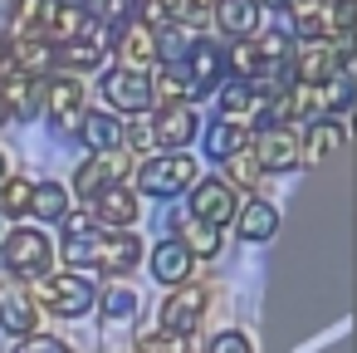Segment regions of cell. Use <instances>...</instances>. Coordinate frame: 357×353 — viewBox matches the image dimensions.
Returning <instances> with one entry per match:
<instances>
[{
    "instance_id": "cell-13",
    "label": "cell",
    "mask_w": 357,
    "mask_h": 353,
    "mask_svg": "<svg viewBox=\"0 0 357 353\" xmlns=\"http://www.w3.org/2000/svg\"><path fill=\"white\" fill-rule=\"evenodd\" d=\"M79 138H84L89 152H118V147H123V118L84 108V113H79Z\"/></svg>"
},
{
    "instance_id": "cell-26",
    "label": "cell",
    "mask_w": 357,
    "mask_h": 353,
    "mask_svg": "<svg viewBox=\"0 0 357 353\" xmlns=\"http://www.w3.org/2000/svg\"><path fill=\"white\" fill-rule=\"evenodd\" d=\"M191 45H196V30H186V25H172V20H167V25L157 30V59H162V64H181Z\"/></svg>"
},
{
    "instance_id": "cell-27",
    "label": "cell",
    "mask_w": 357,
    "mask_h": 353,
    "mask_svg": "<svg viewBox=\"0 0 357 353\" xmlns=\"http://www.w3.org/2000/svg\"><path fill=\"white\" fill-rule=\"evenodd\" d=\"M84 6V15L93 20V25H123V20H132V10H137V0H79Z\"/></svg>"
},
{
    "instance_id": "cell-37",
    "label": "cell",
    "mask_w": 357,
    "mask_h": 353,
    "mask_svg": "<svg viewBox=\"0 0 357 353\" xmlns=\"http://www.w3.org/2000/svg\"><path fill=\"white\" fill-rule=\"evenodd\" d=\"M15 353H69L59 338H45V333H30V338H20V348Z\"/></svg>"
},
{
    "instance_id": "cell-38",
    "label": "cell",
    "mask_w": 357,
    "mask_h": 353,
    "mask_svg": "<svg viewBox=\"0 0 357 353\" xmlns=\"http://www.w3.org/2000/svg\"><path fill=\"white\" fill-rule=\"evenodd\" d=\"M6 59H10V40L0 35V69H6Z\"/></svg>"
},
{
    "instance_id": "cell-39",
    "label": "cell",
    "mask_w": 357,
    "mask_h": 353,
    "mask_svg": "<svg viewBox=\"0 0 357 353\" xmlns=\"http://www.w3.org/2000/svg\"><path fill=\"white\" fill-rule=\"evenodd\" d=\"M10 123V108H6V99H0V128H6Z\"/></svg>"
},
{
    "instance_id": "cell-31",
    "label": "cell",
    "mask_w": 357,
    "mask_h": 353,
    "mask_svg": "<svg viewBox=\"0 0 357 353\" xmlns=\"http://www.w3.org/2000/svg\"><path fill=\"white\" fill-rule=\"evenodd\" d=\"M142 353H191V333H172V329H147L137 338Z\"/></svg>"
},
{
    "instance_id": "cell-2",
    "label": "cell",
    "mask_w": 357,
    "mask_h": 353,
    "mask_svg": "<svg viewBox=\"0 0 357 353\" xmlns=\"http://www.w3.org/2000/svg\"><path fill=\"white\" fill-rule=\"evenodd\" d=\"M50 260H54V245H50V236L35 231V226L10 231L6 245H0V270H6V275H20V280H40V275L50 270Z\"/></svg>"
},
{
    "instance_id": "cell-8",
    "label": "cell",
    "mask_w": 357,
    "mask_h": 353,
    "mask_svg": "<svg viewBox=\"0 0 357 353\" xmlns=\"http://www.w3.org/2000/svg\"><path fill=\"white\" fill-rule=\"evenodd\" d=\"M235 211H240V206H235V196H230V182H215V177H211V182H201V187L191 192V221H206V226L220 231V226L235 221Z\"/></svg>"
},
{
    "instance_id": "cell-3",
    "label": "cell",
    "mask_w": 357,
    "mask_h": 353,
    "mask_svg": "<svg viewBox=\"0 0 357 353\" xmlns=\"http://www.w3.org/2000/svg\"><path fill=\"white\" fill-rule=\"evenodd\" d=\"M196 182V162L186 157V152H172V157H152L142 172H137V187L147 192V196H176L181 187H191Z\"/></svg>"
},
{
    "instance_id": "cell-29",
    "label": "cell",
    "mask_w": 357,
    "mask_h": 353,
    "mask_svg": "<svg viewBox=\"0 0 357 353\" xmlns=\"http://www.w3.org/2000/svg\"><path fill=\"white\" fill-rule=\"evenodd\" d=\"M30 196H35V182H25V177H6V182H0V211H6V216H25Z\"/></svg>"
},
{
    "instance_id": "cell-23",
    "label": "cell",
    "mask_w": 357,
    "mask_h": 353,
    "mask_svg": "<svg viewBox=\"0 0 357 353\" xmlns=\"http://www.w3.org/2000/svg\"><path fill=\"white\" fill-rule=\"evenodd\" d=\"M337 147H342V123H333V118H313L308 138L298 143V157L318 162V157H333Z\"/></svg>"
},
{
    "instance_id": "cell-40",
    "label": "cell",
    "mask_w": 357,
    "mask_h": 353,
    "mask_svg": "<svg viewBox=\"0 0 357 353\" xmlns=\"http://www.w3.org/2000/svg\"><path fill=\"white\" fill-rule=\"evenodd\" d=\"M0 182H6V152H0Z\"/></svg>"
},
{
    "instance_id": "cell-7",
    "label": "cell",
    "mask_w": 357,
    "mask_h": 353,
    "mask_svg": "<svg viewBox=\"0 0 357 353\" xmlns=\"http://www.w3.org/2000/svg\"><path fill=\"white\" fill-rule=\"evenodd\" d=\"M108 35H113V50L123 55V64H128V69L157 64V30H152V25H142L137 15H132V20H123V25H113Z\"/></svg>"
},
{
    "instance_id": "cell-15",
    "label": "cell",
    "mask_w": 357,
    "mask_h": 353,
    "mask_svg": "<svg viewBox=\"0 0 357 353\" xmlns=\"http://www.w3.org/2000/svg\"><path fill=\"white\" fill-rule=\"evenodd\" d=\"M342 64H337V55H333V45L328 40H313V45H303L298 55H294V79L298 84H323V79H333Z\"/></svg>"
},
{
    "instance_id": "cell-21",
    "label": "cell",
    "mask_w": 357,
    "mask_h": 353,
    "mask_svg": "<svg viewBox=\"0 0 357 353\" xmlns=\"http://www.w3.org/2000/svg\"><path fill=\"white\" fill-rule=\"evenodd\" d=\"M240 147H250V128L240 123V118H220V123H211L206 128V157H230V152H240Z\"/></svg>"
},
{
    "instance_id": "cell-11",
    "label": "cell",
    "mask_w": 357,
    "mask_h": 353,
    "mask_svg": "<svg viewBox=\"0 0 357 353\" xmlns=\"http://www.w3.org/2000/svg\"><path fill=\"white\" fill-rule=\"evenodd\" d=\"M137 255H142V240L128 236V231L98 236V245H93V265H98V275H128V270L137 265Z\"/></svg>"
},
{
    "instance_id": "cell-12",
    "label": "cell",
    "mask_w": 357,
    "mask_h": 353,
    "mask_svg": "<svg viewBox=\"0 0 357 353\" xmlns=\"http://www.w3.org/2000/svg\"><path fill=\"white\" fill-rule=\"evenodd\" d=\"M10 69H20L30 79H45L54 69V40L50 35H20V40H10Z\"/></svg>"
},
{
    "instance_id": "cell-25",
    "label": "cell",
    "mask_w": 357,
    "mask_h": 353,
    "mask_svg": "<svg viewBox=\"0 0 357 353\" xmlns=\"http://www.w3.org/2000/svg\"><path fill=\"white\" fill-rule=\"evenodd\" d=\"M147 79H152V94L162 99V108H172V103H191V79H186L181 64H162V69L147 74Z\"/></svg>"
},
{
    "instance_id": "cell-22",
    "label": "cell",
    "mask_w": 357,
    "mask_h": 353,
    "mask_svg": "<svg viewBox=\"0 0 357 353\" xmlns=\"http://www.w3.org/2000/svg\"><path fill=\"white\" fill-rule=\"evenodd\" d=\"M235 226H240L245 240H269L274 226H279V211L264 196H255V201H245V211H235Z\"/></svg>"
},
{
    "instance_id": "cell-28",
    "label": "cell",
    "mask_w": 357,
    "mask_h": 353,
    "mask_svg": "<svg viewBox=\"0 0 357 353\" xmlns=\"http://www.w3.org/2000/svg\"><path fill=\"white\" fill-rule=\"evenodd\" d=\"M30 211H40L45 221H64V216H69V192H64L59 182H45V187H35V196H30Z\"/></svg>"
},
{
    "instance_id": "cell-20",
    "label": "cell",
    "mask_w": 357,
    "mask_h": 353,
    "mask_svg": "<svg viewBox=\"0 0 357 353\" xmlns=\"http://www.w3.org/2000/svg\"><path fill=\"white\" fill-rule=\"evenodd\" d=\"M0 329L15 333V338L40 333V314H35V304H30V294H25V289H15V294L0 299Z\"/></svg>"
},
{
    "instance_id": "cell-30",
    "label": "cell",
    "mask_w": 357,
    "mask_h": 353,
    "mask_svg": "<svg viewBox=\"0 0 357 353\" xmlns=\"http://www.w3.org/2000/svg\"><path fill=\"white\" fill-rule=\"evenodd\" d=\"M93 304H98L108 319H132V314H137V294H132L128 284H108V289H103Z\"/></svg>"
},
{
    "instance_id": "cell-16",
    "label": "cell",
    "mask_w": 357,
    "mask_h": 353,
    "mask_svg": "<svg viewBox=\"0 0 357 353\" xmlns=\"http://www.w3.org/2000/svg\"><path fill=\"white\" fill-rule=\"evenodd\" d=\"M196 113H191V103H172V108H162L157 118H152V138L157 143H167V147H186L191 138H196Z\"/></svg>"
},
{
    "instance_id": "cell-1",
    "label": "cell",
    "mask_w": 357,
    "mask_h": 353,
    "mask_svg": "<svg viewBox=\"0 0 357 353\" xmlns=\"http://www.w3.org/2000/svg\"><path fill=\"white\" fill-rule=\"evenodd\" d=\"M25 294L35 309H50L59 319H84L93 309V284L84 275H54V280H25Z\"/></svg>"
},
{
    "instance_id": "cell-9",
    "label": "cell",
    "mask_w": 357,
    "mask_h": 353,
    "mask_svg": "<svg viewBox=\"0 0 357 353\" xmlns=\"http://www.w3.org/2000/svg\"><path fill=\"white\" fill-rule=\"evenodd\" d=\"M181 69H186V79H191V99H196V94H215V89H220L225 59H220V50H215L211 40H196V45L186 50Z\"/></svg>"
},
{
    "instance_id": "cell-33",
    "label": "cell",
    "mask_w": 357,
    "mask_h": 353,
    "mask_svg": "<svg viewBox=\"0 0 357 353\" xmlns=\"http://www.w3.org/2000/svg\"><path fill=\"white\" fill-rule=\"evenodd\" d=\"M220 59L235 69V79H250V74H255V64H259L255 40H235V45H230V55H220Z\"/></svg>"
},
{
    "instance_id": "cell-10",
    "label": "cell",
    "mask_w": 357,
    "mask_h": 353,
    "mask_svg": "<svg viewBox=\"0 0 357 353\" xmlns=\"http://www.w3.org/2000/svg\"><path fill=\"white\" fill-rule=\"evenodd\" d=\"M201 314H206V289L201 284H176V294L162 304V329L191 333V329H201Z\"/></svg>"
},
{
    "instance_id": "cell-4",
    "label": "cell",
    "mask_w": 357,
    "mask_h": 353,
    "mask_svg": "<svg viewBox=\"0 0 357 353\" xmlns=\"http://www.w3.org/2000/svg\"><path fill=\"white\" fill-rule=\"evenodd\" d=\"M128 152H93V157H84L79 162V172H74V192L79 196H98V192H108V187H118L123 177H128Z\"/></svg>"
},
{
    "instance_id": "cell-5",
    "label": "cell",
    "mask_w": 357,
    "mask_h": 353,
    "mask_svg": "<svg viewBox=\"0 0 357 353\" xmlns=\"http://www.w3.org/2000/svg\"><path fill=\"white\" fill-rule=\"evenodd\" d=\"M250 152L259 162V172H294L303 157H298V138L289 128H259L250 138Z\"/></svg>"
},
{
    "instance_id": "cell-32",
    "label": "cell",
    "mask_w": 357,
    "mask_h": 353,
    "mask_svg": "<svg viewBox=\"0 0 357 353\" xmlns=\"http://www.w3.org/2000/svg\"><path fill=\"white\" fill-rule=\"evenodd\" d=\"M181 226H186V240H181V245H186L191 255H215V250H220L215 226H206V221H181Z\"/></svg>"
},
{
    "instance_id": "cell-19",
    "label": "cell",
    "mask_w": 357,
    "mask_h": 353,
    "mask_svg": "<svg viewBox=\"0 0 357 353\" xmlns=\"http://www.w3.org/2000/svg\"><path fill=\"white\" fill-rule=\"evenodd\" d=\"M50 6L54 0H6V40H20V35H45V20H50Z\"/></svg>"
},
{
    "instance_id": "cell-18",
    "label": "cell",
    "mask_w": 357,
    "mask_h": 353,
    "mask_svg": "<svg viewBox=\"0 0 357 353\" xmlns=\"http://www.w3.org/2000/svg\"><path fill=\"white\" fill-rule=\"evenodd\" d=\"M215 25L230 35V40H250L259 30V6L255 0H215Z\"/></svg>"
},
{
    "instance_id": "cell-6",
    "label": "cell",
    "mask_w": 357,
    "mask_h": 353,
    "mask_svg": "<svg viewBox=\"0 0 357 353\" xmlns=\"http://www.w3.org/2000/svg\"><path fill=\"white\" fill-rule=\"evenodd\" d=\"M103 94H108V103H113L118 113H147V103H152V79H147L142 69L118 64V69L103 79Z\"/></svg>"
},
{
    "instance_id": "cell-34",
    "label": "cell",
    "mask_w": 357,
    "mask_h": 353,
    "mask_svg": "<svg viewBox=\"0 0 357 353\" xmlns=\"http://www.w3.org/2000/svg\"><path fill=\"white\" fill-rule=\"evenodd\" d=\"M225 167H230V182H240V187H255V182H259V162H255V152H250V147L230 152V157H225Z\"/></svg>"
},
{
    "instance_id": "cell-36",
    "label": "cell",
    "mask_w": 357,
    "mask_h": 353,
    "mask_svg": "<svg viewBox=\"0 0 357 353\" xmlns=\"http://www.w3.org/2000/svg\"><path fill=\"white\" fill-rule=\"evenodd\" d=\"M211 353H255V348H250V338H245V333H235V329H230V333H215V338H211Z\"/></svg>"
},
{
    "instance_id": "cell-17",
    "label": "cell",
    "mask_w": 357,
    "mask_h": 353,
    "mask_svg": "<svg viewBox=\"0 0 357 353\" xmlns=\"http://www.w3.org/2000/svg\"><path fill=\"white\" fill-rule=\"evenodd\" d=\"M191 260H196V255H191L181 240H162V245L152 250V280L176 289V284H186V280H191Z\"/></svg>"
},
{
    "instance_id": "cell-14",
    "label": "cell",
    "mask_w": 357,
    "mask_h": 353,
    "mask_svg": "<svg viewBox=\"0 0 357 353\" xmlns=\"http://www.w3.org/2000/svg\"><path fill=\"white\" fill-rule=\"evenodd\" d=\"M93 221L98 226H113V231H128L132 221H137V196L118 182V187H108V192H98L93 196Z\"/></svg>"
},
{
    "instance_id": "cell-35",
    "label": "cell",
    "mask_w": 357,
    "mask_h": 353,
    "mask_svg": "<svg viewBox=\"0 0 357 353\" xmlns=\"http://www.w3.org/2000/svg\"><path fill=\"white\" fill-rule=\"evenodd\" d=\"M123 143H128V147H142V152H147V147H157V138H152V118L128 123V128H123Z\"/></svg>"
},
{
    "instance_id": "cell-24",
    "label": "cell",
    "mask_w": 357,
    "mask_h": 353,
    "mask_svg": "<svg viewBox=\"0 0 357 353\" xmlns=\"http://www.w3.org/2000/svg\"><path fill=\"white\" fill-rule=\"evenodd\" d=\"M54 64H64V69H98V64H103V40L84 35V40L54 45Z\"/></svg>"
}]
</instances>
